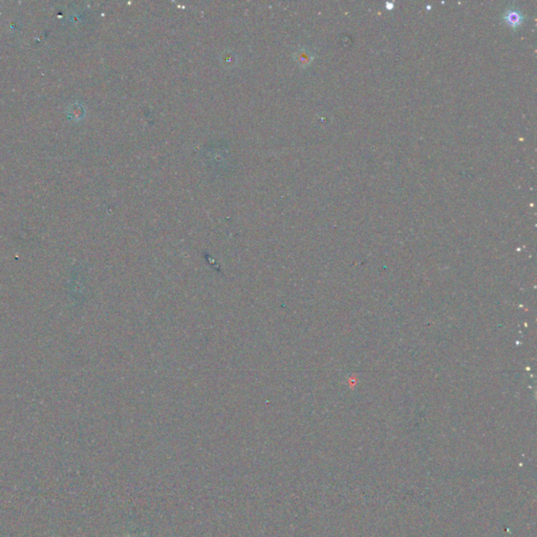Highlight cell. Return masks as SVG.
<instances>
[{
	"label": "cell",
	"instance_id": "6da1fadb",
	"mask_svg": "<svg viewBox=\"0 0 537 537\" xmlns=\"http://www.w3.org/2000/svg\"><path fill=\"white\" fill-rule=\"evenodd\" d=\"M502 20L510 29L516 30L524 22L525 16L519 9L512 6V8H508L502 14Z\"/></svg>",
	"mask_w": 537,
	"mask_h": 537
}]
</instances>
